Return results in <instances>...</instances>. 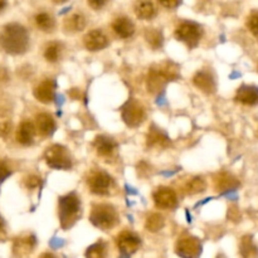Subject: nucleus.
Masks as SVG:
<instances>
[{"instance_id": "f257e3e1", "label": "nucleus", "mask_w": 258, "mask_h": 258, "mask_svg": "<svg viewBox=\"0 0 258 258\" xmlns=\"http://www.w3.org/2000/svg\"><path fill=\"white\" fill-rule=\"evenodd\" d=\"M0 47L9 54H23L29 47V34L23 25L10 23L0 32Z\"/></svg>"}, {"instance_id": "f03ea898", "label": "nucleus", "mask_w": 258, "mask_h": 258, "mask_svg": "<svg viewBox=\"0 0 258 258\" xmlns=\"http://www.w3.org/2000/svg\"><path fill=\"white\" fill-rule=\"evenodd\" d=\"M81 212L80 199L76 194H68L59 199V219L63 229H68L76 223Z\"/></svg>"}, {"instance_id": "7ed1b4c3", "label": "nucleus", "mask_w": 258, "mask_h": 258, "mask_svg": "<svg viewBox=\"0 0 258 258\" xmlns=\"http://www.w3.org/2000/svg\"><path fill=\"white\" fill-rule=\"evenodd\" d=\"M91 223L102 231H108L113 228L117 223V213L115 208L108 204H98L93 207L90 216Z\"/></svg>"}, {"instance_id": "20e7f679", "label": "nucleus", "mask_w": 258, "mask_h": 258, "mask_svg": "<svg viewBox=\"0 0 258 258\" xmlns=\"http://www.w3.org/2000/svg\"><path fill=\"white\" fill-rule=\"evenodd\" d=\"M202 34H203V30H202L201 25L193 22L181 23L175 29L176 39L185 43L189 48H194L198 45Z\"/></svg>"}, {"instance_id": "39448f33", "label": "nucleus", "mask_w": 258, "mask_h": 258, "mask_svg": "<svg viewBox=\"0 0 258 258\" xmlns=\"http://www.w3.org/2000/svg\"><path fill=\"white\" fill-rule=\"evenodd\" d=\"M44 159L50 168L57 169V170H59V169L60 170H68L72 166L67 150L59 145H53L48 148L44 154Z\"/></svg>"}, {"instance_id": "423d86ee", "label": "nucleus", "mask_w": 258, "mask_h": 258, "mask_svg": "<svg viewBox=\"0 0 258 258\" xmlns=\"http://www.w3.org/2000/svg\"><path fill=\"white\" fill-rule=\"evenodd\" d=\"M122 118L130 127H138L145 120V108L138 101H130L122 108Z\"/></svg>"}, {"instance_id": "0eeeda50", "label": "nucleus", "mask_w": 258, "mask_h": 258, "mask_svg": "<svg viewBox=\"0 0 258 258\" xmlns=\"http://www.w3.org/2000/svg\"><path fill=\"white\" fill-rule=\"evenodd\" d=\"M175 252L181 258H199L202 253V243L196 237H184L176 243Z\"/></svg>"}, {"instance_id": "6e6552de", "label": "nucleus", "mask_w": 258, "mask_h": 258, "mask_svg": "<svg viewBox=\"0 0 258 258\" xmlns=\"http://www.w3.org/2000/svg\"><path fill=\"white\" fill-rule=\"evenodd\" d=\"M116 243L121 252V258H130L131 254L138 251L140 247L141 239L133 232L125 231L118 234Z\"/></svg>"}, {"instance_id": "1a4fd4ad", "label": "nucleus", "mask_w": 258, "mask_h": 258, "mask_svg": "<svg viewBox=\"0 0 258 258\" xmlns=\"http://www.w3.org/2000/svg\"><path fill=\"white\" fill-rule=\"evenodd\" d=\"M88 186L91 191L97 196H106L110 193L112 186V178L103 171H96L92 173L88 178Z\"/></svg>"}, {"instance_id": "9d476101", "label": "nucleus", "mask_w": 258, "mask_h": 258, "mask_svg": "<svg viewBox=\"0 0 258 258\" xmlns=\"http://www.w3.org/2000/svg\"><path fill=\"white\" fill-rule=\"evenodd\" d=\"M153 198L156 207L163 209H171L174 207H176V204H178L176 193L173 189L166 188V186L158 188V190H155V193H154Z\"/></svg>"}, {"instance_id": "9b49d317", "label": "nucleus", "mask_w": 258, "mask_h": 258, "mask_svg": "<svg viewBox=\"0 0 258 258\" xmlns=\"http://www.w3.org/2000/svg\"><path fill=\"white\" fill-rule=\"evenodd\" d=\"M169 82L165 73L161 71L160 67H153L149 71L148 76V91L151 93L160 92L165 83Z\"/></svg>"}, {"instance_id": "f8f14e48", "label": "nucleus", "mask_w": 258, "mask_h": 258, "mask_svg": "<svg viewBox=\"0 0 258 258\" xmlns=\"http://www.w3.org/2000/svg\"><path fill=\"white\" fill-rule=\"evenodd\" d=\"M108 39L101 30L95 29L87 33L85 37V45L91 52H97L107 47Z\"/></svg>"}, {"instance_id": "ddd939ff", "label": "nucleus", "mask_w": 258, "mask_h": 258, "mask_svg": "<svg viewBox=\"0 0 258 258\" xmlns=\"http://www.w3.org/2000/svg\"><path fill=\"white\" fill-rule=\"evenodd\" d=\"M55 82L53 80H45L35 87L34 96L39 102L50 103L54 100Z\"/></svg>"}, {"instance_id": "4468645a", "label": "nucleus", "mask_w": 258, "mask_h": 258, "mask_svg": "<svg viewBox=\"0 0 258 258\" xmlns=\"http://www.w3.org/2000/svg\"><path fill=\"white\" fill-rule=\"evenodd\" d=\"M236 101L246 106L258 105V87L243 85L237 90Z\"/></svg>"}, {"instance_id": "2eb2a0df", "label": "nucleus", "mask_w": 258, "mask_h": 258, "mask_svg": "<svg viewBox=\"0 0 258 258\" xmlns=\"http://www.w3.org/2000/svg\"><path fill=\"white\" fill-rule=\"evenodd\" d=\"M214 186L218 191L224 193V191H231L238 188L239 181L236 176L231 175L229 173H221L214 179Z\"/></svg>"}, {"instance_id": "dca6fc26", "label": "nucleus", "mask_w": 258, "mask_h": 258, "mask_svg": "<svg viewBox=\"0 0 258 258\" xmlns=\"http://www.w3.org/2000/svg\"><path fill=\"white\" fill-rule=\"evenodd\" d=\"M193 83L201 91L206 93H214L216 92V81L212 77V75L207 71H201L197 73L193 78Z\"/></svg>"}, {"instance_id": "f3484780", "label": "nucleus", "mask_w": 258, "mask_h": 258, "mask_svg": "<svg viewBox=\"0 0 258 258\" xmlns=\"http://www.w3.org/2000/svg\"><path fill=\"white\" fill-rule=\"evenodd\" d=\"M112 28L115 30L116 34L122 39H127V38L133 37L135 33V25L131 22L128 18L120 17L112 23Z\"/></svg>"}, {"instance_id": "a211bd4d", "label": "nucleus", "mask_w": 258, "mask_h": 258, "mask_svg": "<svg viewBox=\"0 0 258 258\" xmlns=\"http://www.w3.org/2000/svg\"><path fill=\"white\" fill-rule=\"evenodd\" d=\"M35 126L29 121H23L17 131V141L22 145L28 146L33 143L35 136Z\"/></svg>"}, {"instance_id": "6ab92c4d", "label": "nucleus", "mask_w": 258, "mask_h": 258, "mask_svg": "<svg viewBox=\"0 0 258 258\" xmlns=\"http://www.w3.org/2000/svg\"><path fill=\"white\" fill-rule=\"evenodd\" d=\"M35 127L40 135L50 136L55 131V122L49 113H39L35 120Z\"/></svg>"}, {"instance_id": "aec40b11", "label": "nucleus", "mask_w": 258, "mask_h": 258, "mask_svg": "<svg viewBox=\"0 0 258 258\" xmlns=\"http://www.w3.org/2000/svg\"><path fill=\"white\" fill-rule=\"evenodd\" d=\"M93 145H95V149L98 155L110 156L115 151L117 144H116V141L113 139L107 138V136H97Z\"/></svg>"}, {"instance_id": "412c9836", "label": "nucleus", "mask_w": 258, "mask_h": 258, "mask_svg": "<svg viewBox=\"0 0 258 258\" xmlns=\"http://www.w3.org/2000/svg\"><path fill=\"white\" fill-rule=\"evenodd\" d=\"M35 246V237L34 236H25L15 239L13 244V252L15 256H25L27 253L32 252Z\"/></svg>"}, {"instance_id": "4be33fe9", "label": "nucleus", "mask_w": 258, "mask_h": 258, "mask_svg": "<svg viewBox=\"0 0 258 258\" xmlns=\"http://www.w3.org/2000/svg\"><path fill=\"white\" fill-rule=\"evenodd\" d=\"M146 143L148 146H155V148H166V146L170 145V140L166 136V134H164L163 131L156 130V128H151L148 134V139H146Z\"/></svg>"}, {"instance_id": "5701e85b", "label": "nucleus", "mask_w": 258, "mask_h": 258, "mask_svg": "<svg viewBox=\"0 0 258 258\" xmlns=\"http://www.w3.org/2000/svg\"><path fill=\"white\" fill-rule=\"evenodd\" d=\"M135 14L136 17L140 18V19L149 20L153 19V18L155 17L156 9L151 2H149V0H141V2L136 3Z\"/></svg>"}, {"instance_id": "b1692460", "label": "nucleus", "mask_w": 258, "mask_h": 258, "mask_svg": "<svg viewBox=\"0 0 258 258\" xmlns=\"http://www.w3.org/2000/svg\"><path fill=\"white\" fill-rule=\"evenodd\" d=\"M239 252H241L243 258H257L258 257V249L256 244L252 241L251 236H244L242 238L241 247H239Z\"/></svg>"}, {"instance_id": "393cba45", "label": "nucleus", "mask_w": 258, "mask_h": 258, "mask_svg": "<svg viewBox=\"0 0 258 258\" xmlns=\"http://www.w3.org/2000/svg\"><path fill=\"white\" fill-rule=\"evenodd\" d=\"M66 28L71 32H81L86 27V19L82 14H73L66 20Z\"/></svg>"}, {"instance_id": "a878e982", "label": "nucleus", "mask_w": 258, "mask_h": 258, "mask_svg": "<svg viewBox=\"0 0 258 258\" xmlns=\"http://www.w3.org/2000/svg\"><path fill=\"white\" fill-rule=\"evenodd\" d=\"M145 39L146 42L150 44V47L153 48V49H159V48H161L164 42L163 34H161L160 30L153 29V28H150V29H148L145 32Z\"/></svg>"}, {"instance_id": "bb28decb", "label": "nucleus", "mask_w": 258, "mask_h": 258, "mask_svg": "<svg viewBox=\"0 0 258 258\" xmlns=\"http://www.w3.org/2000/svg\"><path fill=\"white\" fill-rule=\"evenodd\" d=\"M207 188V184L204 179L202 178H193L185 184V193L189 196H196V194L203 193Z\"/></svg>"}, {"instance_id": "cd10ccee", "label": "nucleus", "mask_w": 258, "mask_h": 258, "mask_svg": "<svg viewBox=\"0 0 258 258\" xmlns=\"http://www.w3.org/2000/svg\"><path fill=\"white\" fill-rule=\"evenodd\" d=\"M35 23H37L38 28L43 32H52L53 28H54V19L47 13H39L35 17Z\"/></svg>"}, {"instance_id": "c85d7f7f", "label": "nucleus", "mask_w": 258, "mask_h": 258, "mask_svg": "<svg viewBox=\"0 0 258 258\" xmlns=\"http://www.w3.org/2000/svg\"><path fill=\"white\" fill-rule=\"evenodd\" d=\"M106 253H107V247L102 241H100L88 247L86 251V258H106Z\"/></svg>"}, {"instance_id": "c756f323", "label": "nucleus", "mask_w": 258, "mask_h": 258, "mask_svg": "<svg viewBox=\"0 0 258 258\" xmlns=\"http://www.w3.org/2000/svg\"><path fill=\"white\" fill-rule=\"evenodd\" d=\"M164 227V217L159 213H154L146 219V229L150 232H158Z\"/></svg>"}, {"instance_id": "7c9ffc66", "label": "nucleus", "mask_w": 258, "mask_h": 258, "mask_svg": "<svg viewBox=\"0 0 258 258\" xmlns=\"http://www.w3.org/2000/svg\"><path fill=\"white\" fill-rule=\"evenodd\" d=\"M60 55V44L57 42L49 43L44 50V58L48 62H57Z\"/></svg>"}, {"instance_id": "2f4dec72", "label": "nucleus", "mask_w": 258, "mask_h": 258, "mask_svg": "<svg viewBox=\"0 0 258 258\" xmlns=\"http://www.w3.org/2000/svg\"><path fill=\"white\" fill-rule=\"evenodd\" d=\"M247 27H248L249 32L258 38V10H254L249 14L248 19H247Z\"/></svg>"}, {"instance_id": "473e14b6", "label": "nucleus", "mask_w": 258, "mask_h": 258, "mask_svg": "<svg viewBox=\"0 0 258 258\" xmlns=\"http://www.w3.org/2000/svg\"><path fill=\"white\" fill-rule=\"evenodd\" d=\"M12 175V170H10L9 166L7 165V163L4 161H0V185L7 180V178Z\"/></svg>"}, {"instance_id": "72a5a7b5", "label": "nucleus", "mask_w": 258, "mask_h": 258, "mask_svg": "<svg viewBox=\"0 0 258 258\" xmlns=\"http://www.w3.org/2000/svg\"><path fill=\"white\" fill-rule=\"evenodd\" d=\"M39 184H40V179L38 178V176H34V175L28 176L27 180H25V185H27L29 189L37 188Z\"/></svg>"}, {"instance_id": "f704fd0d", "label": "nucleus", "mask_w": 258, "mask_h": 258, "mask_svg": "<svg viewBox=\"0 0 258 258\" xmlns=\"http://www.w3.org/2000/svg\"><path fill=\"white\" fill-rule=\"evenodd\" d=\"M180 2L181 0H159V3L166 9H175L180 4Z\"/></svg>"}, {"instance_id": "c9c22d12", "label": "nucleus", "mask_w": 258, "mask_h": 258, "mask_svg": "<svg viewBox=\"0 0 258 258\" xmlns=\"http://www.w3.org/2000/svg\"><path fill=\"white\" fill-rule=\"evenodd\" d=\"M88 2V5H90L92 9H101V8L105 7L106 4H107L108 0H87Z\"/></svg>"}, {"instance_id": "e433bc0d", "label": "nucleus", "mask_w": 258, "mask_h": 258, "mask_svg": "<svg viewBox=\"0 0 258 258\" xmlns=\"http://www.w3.org/2000/svg\"><path fill=\"white\" fill-rule=\"evenodd\" d=\"M10 130H12V126L9 122H0V136L5 138L9 135Z\"/></svg>"}, {"instance_id": "4c0bfd02", "label": "nucleus", "mask_w": 258, "mask_h": 258, "mask_svg": "<svg viewBox=\"0 0 258 258\" xmlns=\"http://www.w3.org/2000/svg\"><path fill=\"white\" fill-rule=\"evenodd\" d=\"M5 237H7V231H5L4 219L0 217V241H4Z\"/></svg>"}, {"instance_id": "58836bf2", "label": "nucleus", "mask_w": 258, "mask_h": 258, "mask_svg": "<svg viewBox=\"0 0 258 258\" xmlns=\"http://www.w3.org/2000/svg\"><path fill=\"white\" fill-rule=\"evenodd\" d=\"M5 7H7V0H0V12L4 10Z\"/></svg>"}, {"instance_id": "ea45409f", "label": "nucleus", "mask_w": 258, "mask_h": 258, "mask_svg": "<svg viewBox=\"0 0 258 258\" xmlns=\"http://www.w3.org/2000/svg\"><path fill=\"white\" fill-rule=\"evenodd\" d=\"M40 258H57V257L52 253H43L42 256H40Z\"/></svg>"}, {"instance_id": "a19ab883", "label": "nucleus", "mask_w": 258, "mask_h": 258, "mask_svg": "<svg viewBox=\"0 0 258 258\" xmlns=\"http://www.w3.org/2000/svg\"><path fill=\"white\" fill-rule=\"evenodd\" d=\"M55 3H58V4H60V3H64V2H67V0H54Z\"/></svg>"}]
</instances>
